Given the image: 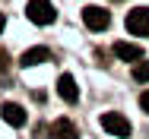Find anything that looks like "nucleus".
Listing matches in <instances>:
<instances>
[{"label":"nucleus","mask_w":149,"mask_h":139,"mask_svg":"<svg viewBox=\"0 0 149 139\" xmlns=\"http://www.w3.org/2000/svg\"><path fill=\"white\" fill-rule=\"evenodd\" d=\"M133 79H136V82H149V60H140V63L133 66Z\"/></svg>","instance_id":"10"},{"label":"nucleus","mask_w":149,"mask_h":139,"mask_svg":"<svg viewBox=\"0 0 149 139\" xmlns=\"http://www.w3.org/2000/svg\"><path fill=\"white\" fill-rule=\"evenodd\" d=\"M3 66H6V54L0 51V70H3Z\"/></svg>","instance_id":"12"},{"label":"nucleus","mask_w":149,"mask_h":139,"mask_svg":"<svg viewBox=\"0 0 149 139\" xmlns=\"http://www.w3.org/2000/svg\"><path fill=\"white\" fill-rule=\"evenodd\" d=\"M102 130L111 133V136H130V120L118 111H108V114H102Z\"/></svg>","instance_id":"4"},{"label":"nucleus","mask_w":149,"mask_h":139,"mask_svg":"<svg viewBox=\"0 0 149 139\" xmlns=\"http://www.w3.org/2000/svg\"><path fill=\"white\" fill-rule=\"evenodd\" d=\"M26 16H29V22H35V26H51L54 16H57V10H54L51 0H29L26 3Z\"/></svg>","instance_id":"1"},{"label":"nucleus","mask_w":149,"mask_h":139,"mask_svg":"<svg viewBox=\"0 0 149 139\" xmlns=\"http://www.w3.org/2000/svg\"><path fill=\"white\" fill-rule=\"evenodd\" d=\"M83 22H86V28H92V32H105V28H108V22H111V13H108L105 6L89 3V6L83 10Z\"/></svg>","instance_id":"3"},{"label":"nucleus","mask_w":149,"mask_h":139,"mask_svg":"<svg viewBox=\"0 0 149 139\" xmlns=\"http://www.w3.org/2000/svg\"><path fill=\"white\" fill-rule=\"evenodd\" d=\"M114 54H118L120 60H127V63H140V60H143V48H140V44H130V41H118V44H114Z\"/></svg>","instance_id":"6"},{"label":"nucleus","mask_w":149,"mask_h":139,"mask_svg":"<svg viewBox=\"0 0 149 139\" xmlns=\"http://www.w3.org/2000/svg\"><path fill=\"white\" fill-rule=\"evenodd\" d=\"M127 32L140 35V38H149V6H133L127 13Z\"/></svg>","instance_id":"2"},{"label":"nucleus","mask_w":149,"mask_h":139,"mask_svg":"<svg viewBox=\"0 0 149 139\" xmlns=\"http://www.w3.org/2000/svg\"><path fill=\"white\" fill-rule=\"evenodd\" d=\"M45 60H51V51H48V48H29L26 54L19 57L22 66H38V63H45Z\"/></svg>","instance_id":"8"},{"label":"nucleus","mask_w":149,"mask_h":139,"mask_svg":"<svg viewBox=\"0 0 149 139\" xmlns=\"http://www.w3.org/2000/svg\"><path fill=\"white\" fill-rule=\"evenodd\" d=\"M57 95L67 101V104H76V101H79V85H76V79H73L70 73H63L57 79Z\"/></svg>","instance_id":"5"},{"label":"nucleus","mask_w":149,"mask_h":139,"mask_svg":"<svg viewBox=\"0 0 149 139\" xmlns=\"http://www.w3.org/2000/svg\"><path fill=\"white\" fill-rule=\"evenodd\" d=\"M51 136L54 139H76L79 133H76V127H73V120H54V127H51Z\"/></svg>","instance_id":"9"},{"label":"nucleus","mask_w":149,"mask_h":139,"mask_svg":"<svg viewBox=\"0 0 149 139\" xmlns=\"http://www.w3.org/2000/svg\"><path fill=\"white\" fill-rule=\"evenodd\" d=\"M0 117H3L10 127H22V123H26V111H22L19 104H13V101H6V104L0 108Z\"/></svg>","instance_id":"7"},{"label":"nucleus","mask_w":149,"mask_h":139,"mask_svg":"<svg viewBox=\"0 0 149 139\" xmlns=\"http://www.w3.org/2000/svg\"><path fill=\"white\" fill-rule=\"evenodd\" d=\"M140 108H143V111L149 114V89H146V92H143V95H140Z\"/></svg>","instance_id":"11"},{"label":"nucleus","mask_w":149,"mask_h":139,"mask_svg":"<svg viewBox=\"0 0 149 139\" xmlns=\"http://www.w3.org/2000/svg\"><path fill=\"white\" fill-rule=\"evenodd\" d=\"M0 32H3V13H0Z\"/></svg>","instance_id":"13"}]
</instances>
